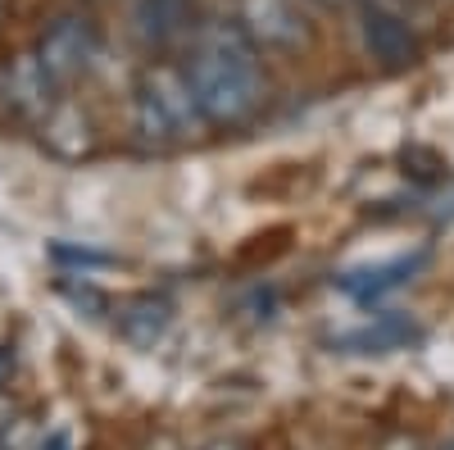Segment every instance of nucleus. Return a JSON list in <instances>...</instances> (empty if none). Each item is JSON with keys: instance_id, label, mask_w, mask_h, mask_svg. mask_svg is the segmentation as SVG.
<instances>
[{"instance_id": "f257e3e1", "label": "nucleus", "mask_w": 454, "mask_h": 450, "mask_svg": "<svg viewBox=\"0 0 454 450\" xmlns=\"http://www.w3.org/2000/svg\"><path fill=\"white\" fill-rule=\"evenodd\" d=\"M192 78L196 105L209 128H241L259 114L269 78H263L259 46L246 36L241 23H200L192 42Z\"/></svg>"}, {"instance_id": "f03ea898", "label": "nucleus", "mask_w": 454, "mask_h": 450, "mask_svg": "<svg viewBox=\"0 0 454 450\" xmlns=\"http://www.w3.org/2000/svg\"><path fill=\"white\" fill-rule=\"evenodd\" d=\"M200 128H205V114L196 105L186 68H173V64L145 68L141 87H137V137H141V146L168 150L186 137H196Z\"/></svg>"}, {"instance_id": "7ed1b4c3", "label": "nucleus", "mask_w": 454, "mask_h": 450, "mask_svg": "<svg viewBox=\"0 0 454 450\" xmlns=\"http://www.w3.org/2000/svg\"><path fill=\"white\" fill-rule=\"evenodd\" d=\"M355 19H359V36L364 51L382 64V68H409L423 59V42L413 23L391 5V0H355Z\"/></svg>"}, {"instance_id": "20e7f679", "label": "nucleus", "mask_w": 454, "mask_h": 450, "mask_svg": "<svg viewBox=\"0 0 454 450\" xmlns=\"http://www.w3.org/2000/svg\"><path fill=\"white\" fill-rule=\"evenodd\" d=\"M91 55H96V36H91V23L78 19V14L55 19V23L42 32V42H36V59L46 64V73L55 78V87L78 83L82 73L91 68Z\"/></svg>"}, {"instance_id": "39448f33", "label": "nucleus", "mask_w": 454, "mask_h": 450, "mask_svg": "<svg viewBox=\"0 0 454 450\" xmlns=\"http://www.w3.org/2000/svg\"><path fill=\"white\" fill-rule=\"evenodd\" d=\"M237 23L259 51H300L309 46L305 14L295 10V0H237Z\"/></svg>"}, {"instance_id": "423d86ee", "label": "nucleus", "mask_w": 454, "mask_h": 450, "mask_svg": "<svg viewBox=\"0 0 454 450\" xmlns=\"http://www.w3.org/2000/svg\"><path fill=\"white\" fill-rule=\"evenodd\" d=\"M59 87H55V78L46 73V64L36 59V51H27V55H19L10 68H5V105L14 109L19 119H27V123H42L51 109H55V96Z\"/></svg>"}, {"instance_id": "0eeeda50", "label": "nucleus", "mask_w": 454, "mask_h": 450, "mask_svg": "<svg viewBox=\"0 0 454 450\" xmlns=\"http://www.w3.org/2000/svg\"><path fill=\"white\" fill-rule=\"evenodd\" d=\"M423 336V328L404 319V314H377L372 323L355 328V332H340L332 336V351L340 355H391V351H404Z\"/></svg>"}, {"instance_id": "6e6552de", "label": "nucleus", "mask_w": 454, "mask_h": 450, "mask_svg": "<svg viewBox=\"0 0 454 450\" xmlns=\"http://www.w3.org/2000/svg\"><path fill=\"white\" fill-rule=\"evenodd\" d=\"M42 128V141L46 150H55L59 160H82L96 150V132H91V119L82 114L73 100H55V109L36 123Z\"/></svg>"}, {"instance_id": "1a4fd4ad", "label": "nucleus", "mask_w": 454, "mask_h": 450, "mask_svg": "<svg viewBox=\"0 0 454 450\" xmlns=\"http://www.w3.org/2000/svg\"><path fill=\"white\" fill-rule=\"evenodd\" d=\"M114 323H119V332H123V342H132V346H155L160 336L168 332V323H173V305L164 296H132V300H123L119 305V314H114Z\"/></svg>"}, {"instance_id": "9d476101", "label": "nucleus", "mask_w": 454, "mask_h": 450, "mask_svg": "<svg viewBox=\"0 0 454 450\" xmlns=\"http://www.w3.org/2000/svg\"><path fill=\"white\" fill-rule=\"evenodd\" d=\"M196 0H141V32L150 46H173L192 36Z\"/></svg>"}, {"instance_id": "9b49d317", "label": "nucleus", "mask_w": 454, "mask_h": 450, "mask_svg": "<svg viewBox=\"0 0 454 450\" xmlns=\"http://www.w3.org/2000/svg\"><path fill=\"white\" fill-rule=\"evenodd\" d=\"M419 269H423V255H400V259H391V264H368V269H355V273H340V287H346L350 296H359V300H372V296L409 282Z\"/></svg>"}, {"instance_id": "f8f14e48", "label": "nucleus", "mask_w": 454, "mask_h": 450, "mask_svg": "<svg viewBox=\"0 0 454 450\" xmlns=\"http://www.w3.org/2000/svg\"><path fill=\"white\" fill-rule=\"evenodd\" d=\"M36 441H42V423H32V419L14 414L0 428V450H36Z\"/></svg>"}, {"instance_id": "ddd939ff", "label": "nucleus", "mask_w": 454, "mask_h": 450, "mask_svg": "<svg viewBox=\"0 0 454 450\" xmlns=\"http://www.w3.org/2000/svg\"><path fill=\"white\" fill-rule=\"evenodd\" d=\"M82 446V432H78V423H46L42 428V441H36V450H78Z\"/></svg>"}, {"instance_id": "4468645a", "label": "nucleus", "mask_w": 454, "mask_h": 450, "mask_svg": "<svg viewBox=\"0 0 454 450\" xmlns=\"http://www.w3.org/2000/svg\"><path fill=\"white\" fill-rule=\"evenodd\" d=\"M51 255L59 259V264H78V269H105V264H114L109 255H100V250H78V246H51Z\"/></svg>"}, {"instance_id": "2eb2a0df", "label": "nucleus", "mask_w": 454, "mask_h": 450, "mask_svg": "<svg viewBox=\"0 0 454 450\" xmlns=\"http://www.w3.org/2000/svg\"><path fill=\"white\" fill-rule=\"evenodd\" d=\"M64 296H73V300H78V305H87L91 314H100V310H105V296H96L91 287H82V291H78V287H68V282H64Z\"/></svg>"}, {"instance_id": "dca6fc26", "label": "nucleus", "mask_w": 454, "mask_h": 450, "mask_svg": "<svg viewBox=\"0 0 454 450\" xmlns=\"http://www.w3.org/2000/svg\"><path fill=\"white\" fill-rule=\"evenodd\" d=\"M382 450H419V441H413V437H391Z\"/></svg>"}, {"instance_id": "f3484780", "label": "nucleus", "mask_w": 454, "mask_h": 450, "mask_svg": "<svg viewBox=\"0 0 454 450\" xmlns=\"http://www.w3.org/2000/svg\"><path fill=\"white\" fill-rule=\"evenodd\" d=\"M10 419H14V405H10V396H5V391H0V428H5Z\"/></svg>"}, {"instance_id": "a211bd4d", "label": "nucleus", "mask_w": 454, "mask_h": 450, "mask_svg": "<svg viewBox=\"0 0 454 450\" xmlns=\"http://www.w3.org/2000/svg\"><path fill=\"white\" fill-rule=\"evenodd\" d=\"M10 368H14V359H10V355H0V383L10 378Z\"/></svg>"}, {"instance_id": "6ab92c4d", "label": "nucleus", "mask_w": 454, "mask_h": 450, "mask_svg": "<svg viewBox=\"0 0 454 450\" xmlns=\"http://www.w3.org/2000/svg\"><path fill=\"white\" fill-rule=\"evenodd\" d=\"M441 450H454V437H450V441H445V446H441Z\"/></svg>"}, {"instance_id": "aec40b11", "label": "nucleus", "mask_w": 454, "mask_h": 450, "mask_svg": "<svg viewBox=\"0 0 454 450\" xmlns=\"http://www.w3.org/2000/svg\"><path fill=\"white\" fill-rule=\"evenodd\" d=\"M0 10H5V0H0Z\"/></svg>"}]
</instances>
